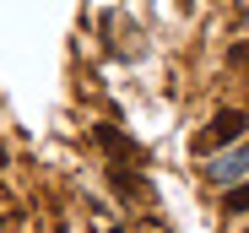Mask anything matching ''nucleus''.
Segmentation results:
<instances>
[{"label":"nucleus","instance_id":"nucleus-1","mask_svg":"<svg viewBox=\"0 0 249 233\" xmlns=\"http://www.w3.org/2000/svg\"><path fill=\"white\" fill-rule=\"evenodd\" d=\"M244 130H249V114H244V108H217V114H212V130H200V136H195V152L233 146Z\"/></svg>","mask_w":249,"mask_h":233},{"label":"nucleus","instance_id":"nucleus-2","mask_svg":"<svg viewBox=\"0 0 249 233\" xmlns=\"http://www.w3.org/2000/svg\"><path fill=\"white\" fill-rule=\"evenodd\" d=\"M108 179H114V196H124V201H146V196H152L146 179H141V174H130L124 163H114V174H108Z\"/></svg>","mask_w":249,"mask_h":233},{"label":"nucleus","instance_id":"nucleus-3","mask_svg":"<svg viewBox=\"0 0 249 233\" xmlns=\"http://www.w3.org/2000/svg\"><path fill=\"white\" fill-rule=\"evenodd\" d=\"M244 168H249V152H233V158L212 163V179H217V184H233V179H238Z\"/></svg>","mask_w":249,"mask_h":233},{"label":"nucleus","instance_id":"nucleus-4","mask_svg":"<svg viewBox=\"0 0 249 233\" xmlns=\"http://www.w3.org/2000/svg\"><path fill=\"white\" fill-rule=\"evenodd\" d=\"M98 141H103V146L114 152V158H136V146H130V141H124V136H119L114 125H98Z\"/></svg>","mask_w":249,"mask_h":233},{"label":"nucleus","instance_id":"nucleus-5","mask_svg":"<svg viewBox=\"0 0 249 233\" xmlns=\"http://www.w3.org/2000/svg\"><path fill=\"white\" fill-rule=\"evenodd\" d=\"M222 212H233V217H244V212H249V179H244V184H228Z\"/></svg>","mask_w":249,"mask_h":233},{"label":"nucleus","instance_id":"nucleus-6","mask_svg":"<svg viewBox=\"0 0 249 233\" xmlns=\"http://www.w3.org/2000/svg\"><path fill=\"white\" fill-rule=\"evenodd\" d=\"M228 65H233V71H244V65H249V38H244V44H233V49H228Z\"/></svg>","mask_w":249,"mask_h":233},{"label":"nucleus","instance_id":"nucleus-7","mask_svg":"<svg viewBox=\"0 0 249 233\" xmlns=\"http://www.w3.org/2000/svg\"><path fill=\"white\" fill-rule=\"evenodd\" d=\"M0 168H6V146H0Z\"/></svg>","mask_w":249,"mask_h":233},{"label":"nucleus","instance_id":"nucleus-8","mask_svg":"<svg viewBox=\"0 0 249 233\" xmlns=\"http://www.w3.org/2000/svg\"><path fill=\"white\" fill-rule=\"evenodd\" d=\"M108 233H124V228H108Z\"/></svg>","mask_w":249,"mask_h":233}]
</instances>
